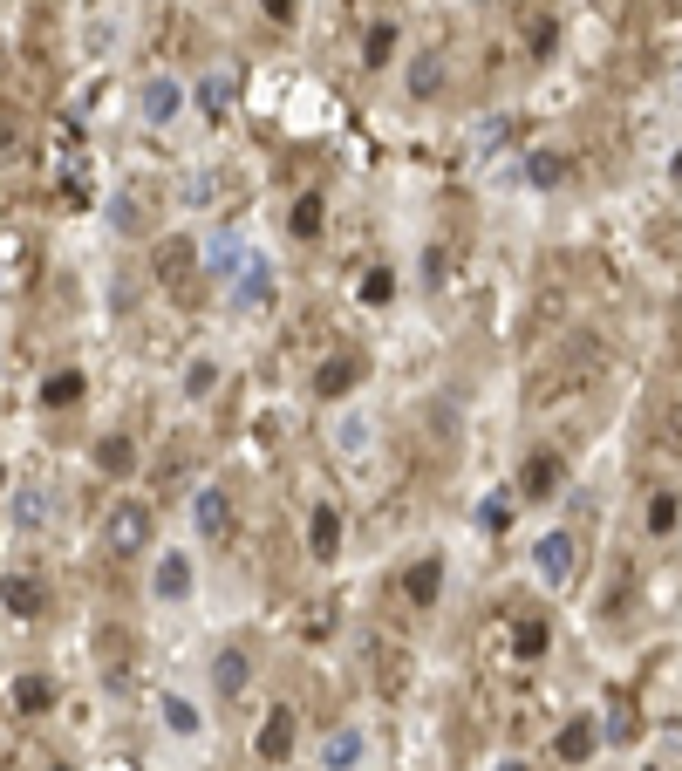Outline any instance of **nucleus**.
Instances as JSON below:
<instances>
[{
	"label": "nucleus",
	"instance_id": "obj_1",
	"mask_svg": "<svg viewBox=\"0 0 682 771\" xmlns=\"http://www.w3.org/2000/svg\"><path fill=\"white\" fill-rule=\"evenodd\" d=\"M601 342L594 335H567V342H553L539 362H532V403H560V396H573V389H587L594 376H601Z\"/></svg>",
	"mask_w": 682,
	"mask_h": 771
},
{
	"label": "nucleus",
	"instance_id": "obj_2",
	"mask_svg": "<svg viewBox=\"0 0 682 771\" xmlns=\"http://www.w3.org/2000/svg\"><path fill=\"white\" fill-rule=\"evenodd\" d=\"M144 546H151V505L116 499L110 519H103V553H110V560H137Z\"/></svg>",
	"mask_w": 682,
	"mask_h": 771
},
{
	"label": "nucleus",
	"instance_id": "obj_3",
	"mask_svg": "<svg viewBox=\"0 0 682 771\" xmlns=\"http://www.w3.org/2000/svg\"><path fill=\"white\" fill-rule=\"evenodd\" d=\"M573 567H580V540L573 533H546V540L532 546V574L546 580V587H567Z\"/></svg>",
	"mask_w": 682,
	"mask_h": 771
},
{
	"label": "nucleus",
	"instance_id": "obj_4",
	"mask_svg": "<svg viewBox=\"0 0 682 771\" xmlns=\"http://www.w3.org/2000/svg\"><path fill=\"white\" fill-rule=\"evenodd\" d=\"M178 110H185V82H178V76H151L144 89H137V116H144L151 130H164Z\"/></svg>",
	"mask_w": 682,
	"mask_h": 771
},
{
	"label": "nucleus",
	"instance_id": "obj_5",
	"mask_svg": "<svg viewBox=\"0 0 682 771\" xmlns=\"http://www.w3.org/2000/svg\"><path fill=\"white\" fill-rule=\"evenodd\" d=\"M560 478H567V458H560V451H532L526 471H519V499H526V505L553 499V492H560Z\"/></svg>",
	"mask_w": 682,
	"mask_h": 771
},
{
	"label": "nucleus",
	"instance_id": "obj_6",
	"mask_svg": "<svg viewBox=\"0 0 682 771\" xmlns=\"http://www.w3.org/2000/svg\"><path fill=\"white\" fill-rule=\"evenodd\" d=\"M253 751H260L266 765H287V751H294V710H287V703H273V717L260 724Z\"/></svg>",
	"mask_w": 682,
	"mask_h": 771
},
{
	"label": "nucleus",
	"instance_id": "obj_7",
	"mask_svg": "<svg viewBox=\"0 0 682 771\" xmlns=\"http://www.w3.org/2000/svg\"><path fill=\"white\" fill-rule=\"evenodd\" d=\"M403 594H410V608H437V594H444V560H437V553L410 560V574H403Z\"/></svg>",
	"mask_w": 682,
	"mask_h": 771
},
{
	"label": "nucleus",
	"instance_id": "obj_8",
	"mask_svg": "<svg viewBox=\"0 0 682 771\" xmlns=\"http://www.w3.org/2000/svg\"><path fill=\"white\" fill-rule=\"evenodd\" d=\"M553 751H560L567 765H587V758L601 751V724H594V717H567L560 737H553Z\"/></svg>",
	"mask_w": 682,
	"mask_h": 771
},
{
	"label": "nucleus",
	"instance_id": "obj_9",
	"mask_svg": "<svg viewBox=\"0 0 682 771\" xmlns=\"http://www.w3.org/2000/svg\"><path fill=\"white\" fill-rule=\"evenodd\" d=\"M362 751H369V737L355 731V724H341V731L321 737V771H355V765H362Z\"/></svg>",
	"mask_w": 682,
	"mask_h": 771
},
{
	"label": "nucleus",
	"instance_id": "obj_10",
	"mask_svg": "<svg viewBox=\"0 0 682 771\" xmlns=\"http://www.w3.org/2000/svg\"><path fill=\"white\" fill-rule=\"evenodd\" d=\"M191 519H198L205 540H226V533H232V499L219 492V485H205V492L191 499Z\"/></svg>",
	"mask_w": 682,
	"mask_h": 771
},
{
	"label": "nucleus",
	"instance_id": "obj_11",
	"mask_svg": "<svg viewBox=\"0 0 682 771\" xmlns=\"http://www.w3.org/2000/svg\"><path fill=\"white\" fill-rule=\"evenodd\" d=\"M191 273H198L191 239H164V246H157V280H164V287H191Z\"/></svg>",
	"mask_w": 682,
	"mask_h": 771
},
{
	"label": "nucleus",
	"instance_id": "obj_12",
	"mask_svg": "<svg viewBox=\"0 0 682 771\" xmlns=\"http://www.w3.org/2000/svg\"><path fill=\"white\" fill-rule=\"evenodd\" d=\"M307 553H314V560H335L341 553V512L335 505H314V519H307Z\"/></svg>",
	"mask_w": 682,
	"mask_h": 771
},
{
	"label": "nucleus",
	"instance_id": "obj_13",
	"mask_svg": "<svg viewBox=\"0 0 682 771\" xmlns=\"http://www.w3.org/2000/svg\"><path fill=\"white\" fill-rule=\"evenodd\" d=\"M355 383H362V355H328V362L314 369V389H321V396H348Z\"/></svg>",
	"mask_w": 682,
	"mask_h": 771
},
{
	"label": "nucleus",
	"instance_id": "obj_14",
	"mask_svg": "<svg viewBox=\"0 0 682 771\" xmlns=\"http://www.w3.org/2000/svg\"><path fill=\"white\" fill-rule=\"evenodd\" d=\"M151 587H157V601H171V608H178V601H191V560H185V553H164Z\"/></svg>",
	"mask_w": 682,
	"mask_h": 771
},
{
	"label": "nucleus",
	"instance_id": "obj_15",
	"mask_svg": "<svg viewBox=\"0 0 682 771\" xmlns=\"http://www.w3.org/2000/svg\"><path fill=\"white\" fill-rule=\"evenodd\" d=\"M628 601H635V560H628V553H621V560H614V574H607V594H601V615H607V621H621V615H628Z\"/></svg>",
	"mask_w": 682,
	"mask_h": 771
},
{
	"label": "nucleus",
	"instance_id": "obj_16",
	"mask_svg": "<svg viewBox=\"0 0 682 771\" xmlns=\"http://www.w3.org/2000/svg\"><path fill=\"white\" fill-rule=\"evenodd\" d=\"M232 103H239V76H219V69H212V76L198 82V110L212 116V123H219V116H232Z\"/></svg>",
	"mask_w": 682,
	"mask_h": 771
},
{
	"label": "nucleus",
	"instance_id": "obj_17",
	"mask_svg": "<svg viewBox=\"0 0 682 771\" xmlns=\"http://www.w3.org/2000/svg\"><path fill=\"white\" fill-rule=\"evenodd\" d=\"M212 683H219V696H246V683H253V656H246V649H226V656L212 662Z\"/></svg>",
	"mask_w": 682,
	"mask_h": 771
},
{
	"label": "nucleus",
	"instance_id": "obj_18",
	"mask_svg": "<svg viewBox=\"0 0 682 771\" xmlns=\"http://www.w3.org/2000/svg\"><path fill=\"white\" fill-rule=\"evenodd\" d=\"M82 396H89V376H82V369H55V376L41 383V403H48V410H69Z\"/></svg>",
	"mask_w": 682,
	"mask_h": 771
},
{
	"label": "nucleus",
	"instance_id": "obj_19",
	"mask_svg": "<svg viewBox=\"0 0 682 771\" xmlns=\"http://www.w3.org/2000/svg\"><path fill=\"white\" fill-rule=\"evenodd\" d=\"M0 601L14 615H41V580L35 574H0Z\"/></svg>",
	"mask_w": 682,
	"mask_h": 771
},
{
	"label": "nucleus",
	"instance_id": "obj_20",
	"mask_svg": "<svg viewBox=\"0 0 682 771\" xmlns=\"http://www.w3.org/2000/svg\"><path fill=\"white\" fill-rule=\"evenodd\" d=\"M437 89H444V55L430 48V55H417V62H410V96H417V103H430Z\"/></svg>",
	"mask_w": 682,
	"mask_h": 771
},
{
	"label": "nucleus",
	"instance_id": "obj_21",
	"mask_svg": "<svg viewBox=\"0 0 682 771\" xmlns=\"http://www.w3.org/2000/svg\"><path fill=\"white\" fill-rule=\"evenodd\" d=\"M321 219H328V198H321V192H301V198H294V212H287L294 239H314V232H321Z\"/></svg>",
	"mask_w": 682,
	"mask_h": 771
},
{
	"label": "nucleus",
	"instance_id": "obj_22",
	"mask_svg": "<svg viewBox=\"0 0 682 771\" xmlns=\"http://www.w3.org/2000/svg\"><path fill=\"white\" fill-rule=\"evenodd\" d=\"M648 444H662V451H676V458H682V396L655 410V424H648Z\"/></svg>",
	"mask_w": 682,
	"mask_h": 771
},
{
	"label": "nucleus",
	"instance_id": "obj_23",
	"mask_svg": "<svg viewBox=\"0 0 682 771\" xmlns=\"http://www.w3.org/2000/svg\"><path fill=\"white\" fill-rule=\"evenodd\" d=\"M526 185H532V192H553V185H567V157L532 151V157H526Z\"/></svg>",
	"mask_w": 682,
	"mask_h": 771
},
{
	"label": "nucleus",
	"instance_id": "obj_24",
	"mask_svg": "<svg viewBox=\"0 0 682 771\" xmlns=\"http://www.w3.org/2000/svg\"><path fill=\"white\" fill-rule=\"evenodd\" d=\"M96 464H103L110 478H130V471H137V444H130V437H103V444H96Z\"/></svg>",
	"mask_w": 682,
	"mask_h": 771
},
{
	"label": "nucleus",
	"instance_id": "obj_25",
	"mask_svg": "<svg viewBox=\"0 0 682 771\" xmlns=\"http://www.w3.org/2000/svg\"><path fill=\"white\" fill-rule=\"evenodd\" d=\"M48 703H55V683H48V676H21V683H14V710H21V717H35Z\"/></svg>",
	"mask_w": 682,
	"mask_h": 771
},
{
	"label": "nucleus",
	"instance_id": "obj_26",
	"mask_svg": "<svg viewBox=\"0 0 682 771\" xmlns=\"http://www.w3.org/2000/svg\"><path fill=\"white\" fill-rule=\"evenodd\" d=\"M110 226H116V232H144V198L130 192V185H123V192H110Z\"/></svg>",
	"mask_w": 682,
	"mask_h": 771
},
{
	"label": "nucleus",
	"instance_id": "obj_27",
	"mask_svg": "<svg viewBox=\"0 0 682 771\" xmlns=\"http://www.w3.org/2000/svg\"><path fill=\"white\" fill-rule=\"evenodd\" d=\"M546 642H553V628H546V621H519V628H512V656H519V662L546 656Z\"/></svg>",
	"mask_w": 682,
	"mask_h": 771
},
{
	"label": "nucleus",
	"instance_id": "obj_28",
	"mask_svg": "<svg viewBox=\"0 0 682 771\" xmlns=\"http://www.w3.org/2000/svg\"><path fill=\"white\" fill-rule=\"evenodd\" d=\"M389 55H396V21H376V28H369V41H362V62H369V69H382Z\"/></svg>",
	"mask_w": 682,
	"mask_h": 771
},
{
	"label": "nucleus",
	"instance_id": "obj_29",
	"mask_svg": "<svg viewBox=\"0 0 682 771\" xmlns=\"http://www.w3.org/2000/svg\"><path fill=\"white\" fill-rule=\"evenodd\" d=\"M266 280H273V273H266L260 260H246V267H239V308H260V301H266Z\"/></svg>",
	"mask_w": 682,
	"mask_h": 771
},
{
	"label": "nucleus",
	"instance_id": "obj_30",
	"mask_svg": "<svg viewBox=\"0 0 682 771\" xmlns=\"http://www.w3.org/2000/svg\"><path fill=\"white\" fill-rule=\"evenodd\" d=\"M362 301H369V308H389V301H396V273L369 267V273H362Z\"/></svg>",
	"mask_w": 682,
	"mask_h": 771
},
{
	"label": "nucleus",
	"instance_id": "obj_31",
	"mask_svg": "<svg viewBox=\"0 0 682 771\" xmlns=\"http://www.w3.org/2000/svg\"><path fill=\"white\" fill-rule=\"evenodd\" d=\"M478 526H485V533H505V526H512V492H492V499L478 505Z\"/></svg>",
	"mask_w": 682,
	"mask_h": 771
},
{
	"label": "nucleus",
	"instance_id": "obj_32",
	"mask_svg": "<svg viewBox=\"0 0 682 771\" xmlns=\"http://www.w3.org/2000/svg\"><path fill=\"white\" fill-rule=\"evenodd\" d=\"M164 724H171V731H178V737H191V731H198V724H205V717L191 710L185 696H164Z\"/></svg>",
	"mask_w": 682,
	"mask_h": 771
},
{
	"label": "nucleus",
	"instance_id": "obj_33",
	"mask_svg": "<svg viewBox=\"0 0 682 771\" xmlns=\"http://www.w3.org/2000/svg\"><path fill=\"white\" fill-rule=\"evenodd\" d=\"M212 383H219V362H205V355H198V362L185 369V396H212Z\"/></svg>",
	"mask_w": 682,
	"mask_h": 771
},
{
	"label": "nucleus",
	"instance_id": "obj_34",
	"mask_svg": "<svg viewBox=\"0 0 682 771\" xmlns=\"http://www.w3.org/2000/svg\"><path fill=\"white\" fill-rule=\"evenodd\" d=\"M669 526H676V499L655 492V499H648V533H669Z\"/></svg>",
	"mask_w": 682,
	"mask_h": 771
},
{
	"label": "nucleus",
	"instance_id": "obj_35",
	"mask_svg": "<svg viewBox=\"0 0 682 771\" xmlns=\"http://www.w3.org/2000/svg\"><path fill=\"white\" fill-rule=\"evenodd\" d=\"M526 35H532V55L546 62V55H553V41H560V28H553V14H539V21H532Z\"/></svg>",
	"mask_w": 682,
	"mask_h": 771
},
{
	"label": "nucleus",
	"instance_id": "obj_36",
	"mask_svg": "<svg viewBox=\"0 0 682 771\" xmlns=\"http://www.w3.org/2000/svg\"><path fill=\"white\" fill-rule=\"evenodd\" d=\"M423 273H430V287H437V280L451 273V246H430V253H423Z\"/></svg>",
	"mask_w": 682,
	"mask_h": 771
},
{
	"label": "nucleus",
	"instance_id": "obj_37",
	"mask_svg": "<svg viewBox=\"0 0 682 771\" xmlns=\"http://www.w3.org/2000/svg\"><path fill=\"white\" fill-rule=\"evenodd\" d=\"M505 137H512V116H498V123H485V130H478V144H485V151H498Z\"/></svg>",
	"mask_w": 682,
	"mask_h": 771
},
{
	"label": "nucleus",
	"instance_id": "obj_38",
	"mask_svg": "<svg viewBox=\"0 0 682 771\" xmlns=\"http://www.w3.org/2000/svg\"><path fill=\"white\" fill-rule=\"evenodd\" d=\"M14 519H21V526H41V492H21V505H14Z\"/></svg>",
	"mask_w": 682,
	"mask_h": 771
},
{
	"label": "nucleus",
	"instance_id": "obj_39",
	"mask_svg": "<svg viewBox=\"0 0 682 771\" xmlns=\"http://www.w3.org/2000/svg\"><path fill=\"white\" fill-rule=\"evenodd\" d=\"M260 7H266V21H280V28H287V21L301 14V0H260Z\"/></svg>",
	"mask_w": 682,
	"mask_h": 771
},
{
	"label": "nucleus",
	"instance_id": "obj_40",
	"mask_svg": "<svg viewBox=\"0 0 682 771\" xmlns=\"http://www.w3.org/2000/svg\"><path fill=\"white\" fill-rule=\"evenodd\" d=\"M0 144H14V123H7V110H0Z\"/></svg>",
	"mask_w": 682,
	"mask_h": 771
},
{
	"label": "nucleus",
	"instance_id": "obj_41",
	"mask_svg": "<svg viewBox=\"0 0 682 771\" xmlns=\"http://www.w3.org/2000/svg\"><path fill=\"white\" fill-rule=\"evenodd\" d=\"M498 771H532V765H526V758H505V765H498Z\"/></svg>",
	"mask_w": 682,
	"mask_h": 771
},
{
	"label": "nucleus",
	"instance_id": "obj_42",
	"mask_svg": "<svg viewBox=\"0 0 682 771\" xmlns=\"http://www.w3.org/2000/svg\"><path fill=\"white\" fill-rule=\"evenodd\" d=\"M669 178H682V151H676V164H669Z\"/></svg>",
	"mask_w": 682,
	"mask_h": 771
},
{
	"label": "nucleus",
	"instance_id": "obj_43",
	"mask_svg": "<svg viewBox=\"0 0 682 771\" xmlns=\"http://www.w3.org/2000/svg\"><path fill=\"white\" fill-rule=\"evenodd\" d=\"M0 485H7V464H0Z\"/></svg>",
	"mask_w": 682,
	"mask_h": 771
},
{
	"label": "nucleus",
	"instance_id": "obj_44",
	"mask_svg": "<svg viewBox=\"0 0 682 771\" xmlns=\"http://www.w3.org/2000/svg\"><path fill=\"white\" fill-rule=\"evenodd\" d=\"M55 771H69V765H55Z\"/></svg>",
	"mask_w": 682,
	"mask_h": 771
}]
</instances>
